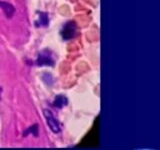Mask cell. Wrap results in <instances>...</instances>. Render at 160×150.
Returning a JSON list of instances; mask_svg holds the SVG:
<instances>
[{"mask_svg":"<svg viewBox=\"0 0 160 150\" xmlns=\"http://www.w3.org/2000/svg\"><path fill=\"white\" fill-rule=\"evenodd\" d=\"M43 114H44V117L46 119L47 124L49 128L52 130V132L54 133H59L60 132V127H59V124L57 122V120L54 118L53 116V113L50 111L48 109H44L43 110Z\"/></svg>","mask_w":160,"mask_h":150,"instance_id":"6da1fadb","label":"cell"},{"mask_svg":"<svg viewBox=\"0 0 160 150\" xmlns=\"http://www.w3.org/2000/svg\"><path fill=\"white\" fill-rule=\"evenodd\" d=\"M75 33H76V24L72 21H70L64 25L61 34H62L63 39L69 40L75 36Z\"/></svg>","mask_w":160,"mask_h":150,"instance_id":"7a4b0ae2","label":"cell"},{"mask_svg":"<svg viewBox=\"0 0 160 150\" xmlns=\"http://www.w3.org/2000/svg\"><path fill=\"white\" fill-rule=\"evenodd\" d=\"M36 63H37V65H39V66H43V65H46V66H53L54 60L51 56H50L47 51H44L39 54Z\"/></svg>","mask_w":160,"mask_h":150,"instance_id":"3957f363","label":"cell"},{"mask_svg":"<svg viewBox=\"0 0 160 150\" xmlns=\"http://www.w3.org/2000/svg\"><path fill=\"white\" fill-rule=\"evenodd\" d=\"M0 8L3 10V12L8 18H11L15 12V8L13 7V5L5 1H0Z\"/></svg>","mask_w":160,"mask_h":150,"instance_id":"277c9868","label":"cell"},{"mask_svg":"<svg viewBox=\"0 0 160 150\" xmlns=\"http://www.w3.org/2000/svg\"><path fill=\"white\" fill-rule=\"evenodd\" d=\"M67 104H68V100L66 96H64V95H57L53 102V105L57 108H62L64 106H66Z\"/></svg>","mask_w":160,"mask_h":150,"instance_id":"5b68a950","label":"cell"},{"mask_svg":"<svg viewBox=\"0 0 160 150\" xmlns=\"http://www.w3.org/2000/svg\"><path fill=\"white\" fill-rule=\"evenodd\" d=\"M40 14V18H39V23L42 26H47L48 24V15L46 13H39Z\"/></svg>","mask_w":160,"mask_h":150,"instance_id":"8992f818","label":"cell"},{"mask_svg":"<svg viewBox=\"0 0 160 150\" xmlns=\"http://www.w3.org/2000/svg\"><path fill=\"white\" fill-rule=\"evenodd\" d=\"M28 133H32L34 136H37V135H38V126H37V124H35V125H33L32 127H30L29 129H27V131H26V133H25V135H27Z\"/></svg>","mask_w":160,"mask_h":150,"instance_id":"52a82bcc","label":"cell"}]
</instances>
